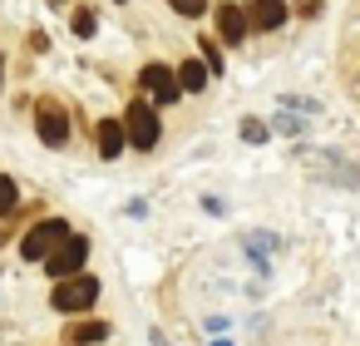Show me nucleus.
<instances>
[{
  "label": "nucleus",
  "instance_id": "obj_1",
  "mask_svg": "<svg viewBox=\"0 0 360 346\" xmlns=\"http://www.w3.org/2000/svg\"><path fill=\"white\" fill-rule=\"evenodd\" d=\"M94 297H99V277H84V272H75V277H60L55 282V311H84V307H94Z\"/></svg>",
  "mask_w": 360,
  "mask_h": 346
},
{
  "label": "nucleus",
  "instance_id": "obj_2",
  "mask_svg": "<svg viewBox=\"0 0 360 346\" xmlns=\"http://www.w3.org/2000/svg\"><path fill=\"white\" fill-rule=\"evenodd\" d=\"M70 233V223L65 218H45V223H35L30 233H25V242H20V257H30V262H45L55 247H60V237Z\"/></svg>",
  "mask_w": 360,
  "mask_h": 346
},
{
  "label": "nucleus",
  "instance_id": "obj_3",
  "mask_svg": "<svg viewBox=\"0 0 360 346\" xmlns=\"http://www.w3.org/2000/svg\"><path fill=\"white\" fill-rule=\"evenodd\" d=\"M84 257H89V242H84L79 233H65V237H60V247L45 257V267H50V277L60 282V277H75V272L84 267Z\"/></svg>",
  "mask_w": 360,
  "mask_h": 346
},
{
  "label": "nucleus",
  "instance_id": "obj_4",
  "mask_svg": "<svg viewBox=\"0 0 360 346\" xmlns=\"http://www.w3.org/2000/svg\"><path fill=\"white\" fill-rule=\"evenodd\" d=\"M35 129H40V139H45L50 149H60V144L70 139V119H65V109H60L55 99H40V104H35Z\"/></svg>",
  "mask_w": 360,
  "mask_h": 346
},
{
  "label": "nucleus",
  "instance_id": "obj_5",
  "mask_svg": "<svg viewBox=\"0 0 360 346\" xmlns=\"http://www.w3.org/2000/svg\"><path fill=\"white\" fill-rule=\"evenodd\" d=\"M124 139H134V149H153L158 144V114L148 104H134L124 114Z\"/></svg>",
  "mask_w": 360,
  "mask_h": 346
},
{
  "label": "nucleus",
  "instance_id": "obj_6",
  "mask_svg": "<svg viewBox=\"0 0 360 346\" xmlns=\"http://www.w3.org/2000/svg\"><path fill=\"white\" fill-rule=\"evenodd\" d=\"M139 85L158 99V104H173L183 89H178V80H173V70L168 65H143V75H139Z\"/></svg>",
  "mask_w": 360,
  "mask_h": 346
},
{
  "label": "nucleus",
  "instance_id": "obj_7",
  "mask_svg": "<svg viewBox=\"0 0 360 346\" xmlns=\"http://www.w3.org/2000/svg\"><path fill=\"white\" fill-rule=\"evenodd\" d=\"M286 20V0H252L247 6V25L252 30H276Z\"/></svg>",
  "mask_w": 360,
  "mask_h": 346
},
{
  "label": "nucleus",
  "instance_id": "obj_8",
  "mask_svg": "<svg viewBox=\"0 0 360 346\" xmlns=\"http://www.w3.org/2000/svg\"><path fill=\"white\" fill-rule=\"evenodd\" d=\"M217 30H222L227 45H242V40H247V11H242V6H222V11H217Z\"/></svg>",
  "mask_w": 360,
  "mask_h": 346
},
{
  "label": "nucleus",
  "instance_id": "obj_9",
  "mask_svg": "<svg viewBox=\"0 0 360 346\" xmlns=\"http://www.w3.org/2000/svg\"><path fill=\"white\" fill-rule=\"evenodd\" d=\"M94 134H99V154H104V159H119V154H124V144H129L119 119H99V129H94Z\"/></svg>",
  "mask_w": 360,
  "mask_h": 346
},
{
  "label": "nucleus",
  "instance_id": "obj_10",
  "mask_svg": "<svg viewBox=\"0 0 360 346\" xmlns=\"http://www.w3.org/2000/svg\"><path fill=\"white\" fill-rule=\"evenodd\" d=\"M173 80H178V89H193V94H198V89H207V80H212V75H207V65H202V60H188V65H178V75H173Z\"/></svg>",
  "mask_w": 360,
  "mask_h": 346
},
{
  "label": "nucleus",
  "instance_id": "obj_11",
  "mask_svg": "<svg viewBox=\"0 0 360 346\" xmlns=\"http://www.w3.org/2000/svg\"><path fill=\"white\" fill-rule=\"evenodd\" d=\"M104 336H109L104 321H75V326H70V341H75V346H89V341H104Z\"/></svg>",
  "mask_w": 360,
  "mask_h": 346
},
{
  "label": "nucleus",
  "instance_id": "obj_12",
  "mask_svg": "<svg viewBox=\"0 0 360 346\" xmlns=\"http://www.w3.org/2000/svg\"><path fill=\"white\" fill-rule=\"evenodd\" d=\"M330 163H321V178H335V183H360V168H345V163H335V154H326Z\"/></svg>",
  "mask_w": 360,
  "mask_h": 346
},
{
  "label": "nucleus",
  "instance_id": "obj_13",
  "mask_svg": "<svg viewBox=\"0 0 360 346\" xmlns=\"http://www.w3.org/2000/svg\"><path fill=\"white\" fill-rule=\"evenodd\" d=\"M15 203H20L15 178H6V173H0V218H6V213H15Z\"/></svg>",
  "mask_w": 360,
  "mask_h": 346
},
{
  "label": "nucleus",
  "instance_id": "obj_14",
  "mask_svg": "<svg viewBox=\"0 0 360 346\" xmlns=\"http://www.w3.org/2000/svg\"><path fill=\"white\" fill-rule=\"evenodd\" d=\"M276 134L296 139V134H306V119H291V109H281V114H276Z\"/></svg>",
  "mask_w": 360,
  "mask_h": 346
},
{
  "label": "nucleus",
  "instance_id": "obj_15",
  "mask_svg": "<svg viewBox=\"0 0 360 346\" xmlns=\"http://www.w3.org/2000/svg\"><path fill=\"white\" fill-rule=\"evenodd\" d=\"M266 134H271V129H266L262 119H242V139H247V144H262Z\"/></svg>",
  "mask_w": 360,
  "mask_h": 346
},
{
  "label": "nucleus",
  "instance_id": "obj_16",
  "mask_svg": "<svg viewBox=\"0 0 360 346\" xmlns=\"http://www.w3.org/2000/svg\"><path fill=\"white\" fill-rule=\"evenodd\" d=\"M94 25H99V20H94V11H75V35H84V40H89V35H94Z\"/></svg>",
  "mask_w": 360,
  "mask_h": 346
},
{
  "label": "nucleus",
  "instance_id": "obj_17",
  "mask_svg": "<svg viewBox=\"0 0 360 346\" xmlns=\"http://www.w3.org/2000/svg\"><path fill=\"white\" fill-rule=\"evenodd\" d=\"M168 6H173L178 16H202V11H207V0H168Z\"/></svg>",
  "mask_w": 360,
  "mask_h": 346
},
{
  "label": "nucleus",
  "instance_id": "obj_18",
  "mask_svg": "<svg viewBox=\"0 0 360 346\" xmlns=\"http://www.w3.org/2000/svg\"><path fill=\"white\" fill-rule=\"evenodd\" d=\"M202 65H212V75H222V55H217V45H212V35L202 40Z\"/></svg>",
  "mask_w": 360,
  "mask_h": 346
},
{
  "label": "nucleus",
  "instance_id": "obj_19",
  "mask_svg": "<svg viewBox=\"0 0 360 346\" xmlns=\"http://www.w3.org/2000/svg\"><path fill=\"white\" fill-rule=\"evenodd\" d=\"M153 346H168V336H163V331H153Z\"/></svg>",
  "mask_w": 360,
  "mask_h": 346
},
{
  "label": "nucleus",
  "instance_id": "obj_20",
  "mask_svg": "<svg viewBox=\"0 0 360 346\" xmlns=\"http://www.w3.org/2000/svg\"><path fill=\"white\" fill-rule=\"evenodd\" d=\"M212 346H232V341H212Z\"/></svg>",
  "mask_w": 360,
  "mask_h": 346
},
{
  "label": "nucleus",
  "instance_id": "obj_21",
  "mask_svg": "<svg viewBox=\"0 0 360 346\" xmlns=\"http://www.w3.org/2000/svg\"><path fill=\"white\" fill-rule=\"evenodd\" d=\"M0 70H6V60H0Z\"/></svg>",
  "mask_w": 360,
  "mask_h": 346
}]
</instances>
